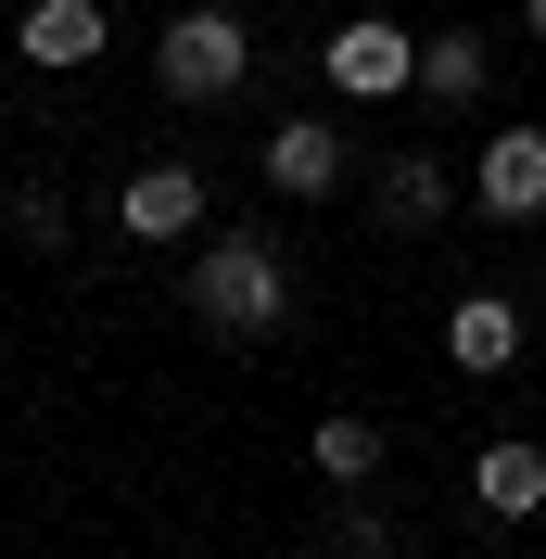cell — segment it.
Returning a JSON list of instances; mask_svg holds the SVG:
<instances>
[{
    "instance_id": "1",
    "label": "cell",
    "mask_w": 546,
    "mask_h": 559,
    "mask_svg": "<svg viewBox=\"0 0 546 559\" xmlns=\"http://www.w3.org/2000/svg\"><path fill=\"white\" fill-rule=\"evenodd\" d=\"M178 306H191V331H216V344H280V331H293V267H280L268 229H204L191 267H178Z\"/></svg>"
},
{
    "instance_id": "2",
    "label": "cell",
    "mask_w": 546,
    "mask_h": 559,
    "mask_svg": "<svg viewBox=\"0 0 546 559\" xmlns=\"http://www.w3.org/2000/svg\"><path fill=\"white\" fill-rule=\"evenodd\" d=\"M153 90L166 103H241L254 90V26H241V0H191L153 26Z\"/></svg>"
},
{
    "instance_id": "3",
    "label": "cell",
    "mask_w": 546,
    "mask_h": 559,
    "mask_svg": "<svg viewBox=\"0 0 546 559\" xmlns=\"http://www.w3.org/2000/svg\"><path fill=\"white\" fill-rule=\"evenodd\" d=\"M318 76L343 90V115L419 103V26H407V13H343V26L318 38Z\"/></svg>"
},
{
    "instance_id": "4",
    "label": "cell",
    "mask_w": 546,
    "mask_h": 559,
    "mask_svg": "<svg viewBox=\"0 0 546 559\" xmlns=\"http://www.w3.org/2000/svg\"><path fill=\"white\" fill-rule=\"evenodd\" d=\"M254 166H268L280 204H331L343 178H356V128H343V115H280V128L254 140Z\"/></svg>"
},
{
    "instance_id": "5",
    "label": "cell",
    "mask_w": 546,
    "mask_h": 559,
    "mask_svg": "<svg viewBox=\"0 0 546 559\" xmlns=\"http://www.w3.org/2000/svg\"><path fill=\"white\" fill-rule=\"evenodd\" d=\"M204 166H191V153H153V166H128L115 178V229H128V242H204Z\"/></svg>"
},
{
    "instance_id": "6",
    "label": "cell",
    "mask_w": 546,
    "mask_h": 559,
    "mask_svg": "<svg viewBox=\"0 0 546 559\" xmlns=\"http://www.w3.org/2000/svg\"><path fill=\"white\" fill-rule=\"evenodd\" d=\"M471 204L496 229H546V128H496L471 153Z\"/></svg>"
},
{
    "instance_id": "7",
    "label": "cell",
    "mask_w": 546,
    "mask_h": 559,
    "mask_svg": "<svg viewBox=\"0 0 546 559\" xmlns=\"http://www.w3.org/2000/svg\"><path fill=\"white\" fill-rule=\"evenodd\" d=\"M13 51H26L38 76H76L115 51V13L103 0H13Z\"/></svg>"
},
{
    "instance_id": "8",
    "label": "cell",
    "mask_w": 546,
    "mask_h": 559,
    "mask_svg": "<svg viewBox=\"0 0 546 559\" xmlns=\"http://www.w3.org/2000/svg\"><path fill=\"white\" fill-rule=\"evenodd\" d=\"M458 191H471V178H444V153H381V166H369V216L394 229V242L444 229V216H458Z\"/></svg>"
},
{
    "instance_id": "9",
    "label": "cell",
    "mask_w": 546,
    "mask_h": 559,
    "mask_svg": "<svg viewBox=\"0 0 546 559\" xmlns=\"http://www.w3.org/2000/svg\"><path fill=\"white\" fill-rule=\"evenodd\" d=\"M419 103L432 115H483L496 103V38L483 26H419Z\"/></svg>"
},
{
    "instance_id": "10",
    "label": "cell",
    "mask_w": 546,
    "mask_h": 559,
    "mask_svg": "<svg viewBox=\"0 0 546 559\" xmlns=\"http://www.w3.org/2000/svg\"><path fill=\"white\" fill-rule=\"evenodd\" d=\"M444 369H458V382L521 369V306L509 293H458V306H444Z\"/></svg>"
},
{
    "instance_id": "11",
    "label": "cell",
    "mask_w": 546,
    "mask_h": 559,
    "mask_svg": "<svg viewBox=\"0 0 546 559\" xmlns=\"http://www.w3.org/2000/svg\"><path fill=\"white\" fill-rule=\"evenodd\" d=\"M471 509H496V522H546V432H496V445L471 457Z\"/></svg>"
},
{
    "instance_id": "12",
    "label": "cell",
    "mask_w": 546,
    "mask_h": 559,
    "mask_svg": "<svg viewBox=\"0 0 546 559\" xmlns=\"http://www.w3.org/2000/svg\"><path fill=\"white\" fill-rule=\"evenodd\" d=\"M306 471H318V484H331V496H356V484H381V419H356V407H331V419H318V432H306Z\"/></svg>"
},
{
    "instance_id": "13",
    "label": "cell",
    "mask_w": 546,
    "mask_h": 559,
    "mask_svg": "<svg viewBox=\"0 0 546 559\" xmlns=\"http://www.w3.org/2000/svg\"><path fill=\"white\" fill-rule=\"evenodd\" d=\"M394 534H407V522H394V509L356 484V496H343V522H331V559H394Z\"/></svg>"
},
{
    "instance_id": "14",
    "label": "cell",
    "mask_w": 546,
    "mask_h": 559,
    "mask_svg": "<svg viewBox=\"0 0 546 559\" xmlns=\"http://www.w3.org/2000/svg\"><path fill=\"white\" fill-rule=\"evenodd\" d=\"M13 229H26L38 254H64V229H76V204H64V178H26V191H13Z\"/></svg>"
},
{
    "instance_id": "15",
    "label": "cell",
    "mask_w": 546,
    "mask_h": 559,
    "mask_svg": "<svg viewBox=\"0 0 546 559\" xmlns=\"http://www.w3.org/2000/svg\"><path fill=\"white\" fill-rule=\"evenodd\" d=\"M521 26H534V38H546V0H521Z\"/></svg>"
},
{
    "instance_id": "16",
    "label": "cell",
    "mask_w": 546,
    "mask_h": 559,
    "mask_svg": "<svg viewBox=\"0 0 546 559\" xmlns=\"http://www.w3.org/2000/svg\"><path fill=\"white\" fill-rule=\"evenodd\" d=\"M534 432H546V419H534Z\"/></svg>"
}]
</instances>
